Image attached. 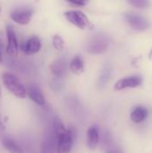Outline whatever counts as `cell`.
Wrapping results in <instances>:
<instances>
[{"instance_id": "24", "label": "cell", "mask_w": 152, "mask_h": 153, "mask_svg": "<svg viewBox=\"0 0 152 153\" xmlns=\"http://www.w3.org/2000/svg\"><path fill=\"white\" fill-rule=\"evenodd\" d=\"M107 153H120L119 152H117L116 150H113V149H111V150H108Z\"/></svg>"}, {"instance_id": "18", "label": "cell", "mask_w": 152, "mask_h": 153, "mask_svg": "<svg viewBox=\"0 0 152 153\" xmlns=\"http://www.w3.org/2000/svg\"><path fill=\"white\" fill-rule=\"evenodd\" d=\"M110 74H111L110 68L109 67H105L102 74H101V75H100V77H99V87H104L108 83V80L110 78Z\"/></svg>"}, {"instance_id": "23", "label": "cell", "mask_w": 152, "mask_h": 153, "mask_svg": "<svg viewBox=\"0 0 152 153\" xmlns=\"http://www.w3.org/2000/svg\"><path fill=\"white\" fill-rule=\"evenodd\" d=\"M4 131H5V126H4V124L2 120V117L0 116V132H4Z\"/></svg>"}, {"instance_id": "2", "label": "cell", "mask_w": 152, "mask_h": 153, "mask_svg": "<svg viewBox=\"0 0 152 153\" xmlns=\"http://www.w3.org/2000/svg\"><path fill=\"white\" fill-rule=\"evenodd\" d=\"M64 14H65V17L66 18V20L70 23H72L73 25L77 27L78 29L85 30V29L91 28L90 22L89 21L88 17L85 15V13H82V11L70 10V11L65 12Z\"/></svg>"}, {"instance_id": "12", "label": "cell", "mask_w": 152, "mask_h": 153, "mask_svg": "<svg viewBox=\"0 0 152 153\" xmlns=\"http://www.w3.org/2000/svg\"><path fill=\"white\" fill-rule=\"evenodd\" d=\"M99 143V131L97 126H91L87 131V147L93 151Z\"/></svg>"}, {"instance_id": "4", "label": "cell", "mask_w": 152, "mask_h": 153, "mask_svg": "<svg viewBox=\"0 0 152 153\" xmlns=\"http://www.w3.org/2000/svg\"><path fill=\"white\" fill-rule=\"evenodd\" d=\"M108 47V42L104 36L96 35L91 39L88 45V52L92 55L102 54L107 51Z\"/></svg>"}, {"instance_id": "7", "label": "cell", "mask_w": 152, "mask_h": 153, "mask_svg": "<svg viewBox=\"0 0 152 153\" xmlns=\"http://www.w3.org/2000/svg\"><path fill=\"white\" fill-rule=\"evenodd\" d=\"M142 83V78L140 76H129L125 78H122L117 81L115 85L114 89L116 91H122L128 88H136Z\"/></svg>"}, {"instance_id": "3", "label": "cell", "mask_w": 152, "mask_h": 153, "mask_svg": "<svg viewBox=\"0 0 152 153\" xmlns=\"http://www.w3.org/2000/svg\"><path fill=\"white\" fill-rule=\"evenodd\" d=\"M75 139V132L73 128L67 129L65 133L56 137V153H70L73 141Z\"/></svg>"}, {"instance_id": "20", "label": "cell", "mask_w": 152, "mask_h": 153, "mask_svg": "<svg viewBox=\"0 0 152 153\" xmlns=\"http://www.w3.org/2000/svg\"><path fill=\"white\" fill-rule=\"evenodd\" d=\"M130 4L140 9H145L150 6L149 0H127Z\"/></svg>"}, {"instance_id": "11", "label": "cell", "mask_w": 152, "mask_h": 153, "mask_svg": "<svg viewBox=\"0 0 152 153\" xmlns=\"http://www.w3.org/2000/svg\"><path fill=\"white\" fill-rule=\"evenodd\" d=\"M41 48V41L37 36L30 37L25 43L23 51L26 55H34L38 53Z\"/></svg>"}, {"instance_id": "25", "label": "cell", "mask_w": 152, "mask_h": 153, "mask_svg": "<svg viewBox=\"0 0 152 153\" xmlns=\"http://www.w3.org/2000/svg\"><path fill=\"white\" fill-rule=\"evenodd\" d=\"M3 63V55H2V48H0V64Z\"/></svg>"}, {"instance_id": "17", "label": "cell", "mask_w": 152, "mask_h": 153, "mask_svg": "<svg viewBox=\"0 0 152 153\" xmlns=\"http://www.w3.org/2000/svg\"><path fill=\"white\" fill-rule=\"evenodd\" d=\"M53 134L55 135V137H58L61 134H63L64 133H65L67 131V129L65 127L62 120L59 117H54L53 119Z\"/></svg>"}, {"instance_id": "21", "label": "cell", "mask_w": 152, "mask_h": 153, "mask_svg": "<svg viewBox=\"0 0 152 153\" xmlns=\"http://www.w3.org/2000/svg\"><path fill=\"white\" fill-rule=\"evenodd\" d=\"M110 143H111V136L108 133H105L103 134V137H102V140H101V143L102 145L104 146H109L110 145Z\"/></svg>"}, {"instance_id": "13", "label": "cell", "mask_w": 152, "mask_h": 153, "mask_svg": "<svg viewBox=\"0 0 152 153\" xmlns=\"http://www.w3.org/2000/svg\"><path fill=\"white\" fill-rule=\"evenodd\" d=\"M149 116V111L146 108L138 106L136 107L131 113V119L134 123H142Z\"/></svg>"}, {"instance_id": "14", "label": "cell", "mask_w": 152, "mask_h": 153, "mask_svg": "<svg viewBox=\"0 0 152 153\" xmlns=\"http://www.w3.org/2000/svg\"><path fill=\"white\" fill-rule=\"evenodd\" d=\"M2 145L8 153H24L21 146L11 138H4L2 141Z\"/></svg>"}, {"instance_id": "9", "label": "cell", "mask_w": 152, "mask_h": 153, "mask_svg": "<svg viewBox=\"0 0 152 153\" xmlns=\"http://www.w3.org/2000/svg\"><path fill=\"white\" fill-rule=\"evenodd\" d=\"M27 93L29 98L37 105L39 106H44L46 104V100L45 97L40 91V89L35 85V84H30L28 89H27Z\"/></svg>"}, {"instance_id": "27", "label": "cell", "mask_w": 152, "mask_h": 153, "mask_svg": "<svg viewBox=\"0 0 152 153\" xmlns=\"http://www.w3.org/2000/svg\"><path fill=\"white\" fill-rule=\"evenodd\" d=\"M0 100H1V87H0Z\"/></svg>"}, {"instance_id": "8", "label": "cell", "mask_w": 152, "mask_h": 153, "mask_svg": "<svg viewBox=\"0 0 152 153\" xmlns=\"http://www.w3.org/2000/svg\"><path fill=\"white\" fill-rule=\"evenodd\" d=\"M32 13L28 9L14 10L10 13V18L20 25H26L30 22Z\"/></svg>"}, {"instance_id": "5", "label": "cell", "mask_w": 152, "mask_h": 153, "mask_svg": "<svg viewBox=\"0 0 152 153\" xmlns=\"http://www.w3.org/2000/svg\"><path fill=\"white\" fill-rule=\"evenodd\" d=\"M6 37H7L6 53L10 57L15 58L18 56L19 45H18V41H17V38H16L14 30L10 25H8L6 27Z\"/></svg>"}, {"instance_id": "10", "label": "cell", "mask_w": 152, "mask_h": 153, "mask_svg": "<svg viewBox=\"0 0 152 153\" xmlns=\"http://www.w3.org/2000/svg\"><path fill=\"white\" fill-rule=\"evenodd\" d=\"M50 71L57 78H63V77H65V75L66 74V71H67V63H66V60L64 59V58L56 59L50 65Z\"/></svg>"}, {"instance_id": "26", "label": "cell", "mask_w": 152, "mask_h": 153, "mask_svg": "<svg viewBox=\"0 0 152 153\" xmlns=\"http://www.w3.org/2000/svg\"><path fill=\"white\" fill-rule=\"evenodd\" d=\"M0 48H3V40H2V39H1V37H0Z\"/></svg>"}, {"instance_id": "22", "label": "cell", "mask_w": 152, "mask_h": 153, "mask_svg": "<svg viewBox=\"0 0 152 153\" xmlns=\"http://www.w3.org/2000/svg\"><path fill=\"white\" fill-rule=\"evenodd\" d=\"M65 1L76 5H85L88 3V0H65Z\"/></svg>"}, {"instance_id": "19", "label": "cell", "mask_w": 152, "mask_h": 153, "mask_svg": "<svg viewBox=\"0 0 152 153\" xmlns=\"http://www.w3.org/2000/svg\"><path fill=\"white\" fill-rule=\"evenodd\" d=\"M52 42H53V46L54 48L58 50V51H62L65 48V43L63 39L59 36V35H54L53 39H52Z\"/></svg>"}, {"instance_id": "6", "label": "cell", "mask_w": 152, "mask_h": 153, "mask_svg": "<svg viewBox=\"0 0 152 153\" xmlns=\"http://www.w3.org/2000/svg\"><path fill=\"white\" fill-rule=\"evenodd\" d=\"M125 19L126 22L136 30H144L150 27V23L145 18L134 13H126L125 15Z\"/></svg>"}, {"instance_id": "16", "label": "cell", "mask_w": 152, "mask_h": 153, "mask_svg": "<svg viewBox=\"0 0 152 153\" xmlns=\"http://www.w3.org/2000/svg\"><path fill=\"white\" fill-rule=\"evenodd\" d=\"M69 67H70V70L72 71V73L74 74L79 75V74H82L84 71V63H83L82 58L80 56H75L72 59V61L69 65Z\"/></svg>"}, {"instance_id": "15", "label": "cell", "mask_w": 152, "mask_h": 153, "mask_svg": "<svg viewBox=\"0 0 152 153\" xmlns=\"http://www.w3.org/2000/svg\"><path fill=\"white\" fill-rule=\"evenodd\" d=\"M56 152V140L55 135L47 137L41 145V153Z\"/></svg>"}, {"instance_id": "1", "label": "cell", "mask_w": 152, "mask_h": 153, "mask_svg": "<svg viewBox=\"0 0 152 153\" xmlns=\"http://www.w3.org/2000/svg\"><path fill=\"white\" fill-rule=\"evenodd\" d=\"M2 82L6 90L16 98L24 99L28 95L27 89L14 74L11 73H4L2 74Z\"/></svg>"}]
</instances>
